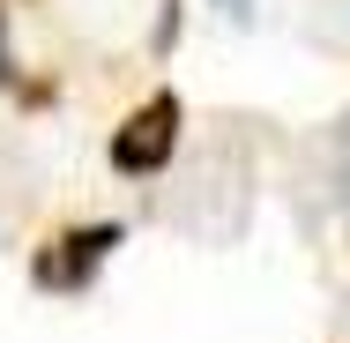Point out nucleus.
<instances>
[{
    "mask_svg": "<svg viewBox=\"0 0 350 343\" xmlns=\"http://www.w3.org/2000/svg\"><path fill=\"white\" fill-rule=\"evenodd\" d=\"M179 127H187V105H179V90H149L135 112L112 127V142H105L112 172H120V179H157V172L179 157Z\"/></svg>",
    "mask_w": 350,
    "mask_h": 343,
    "instance_id": "obj_1",
    "label": "nucleus"
},
{
    "mask_svg": "<svg viewBox=\"0 0 350 343\" xmlns=\"http://www.w3.org/2000/svg\"><path fill=\"white\" fill-rule=\"evenodd\" d=\"M112 246H127V224L97 216V224H60L38 254H30V283L38 291H90L97 269L112 262Z\"/></svg>",
    "mask_w": 350,
    "mask_h": 343,
    "instance_id": "obj_2",
    "label": "nucleus"
},
{
    "mask_svg": "<svg viewBox=\"0 0 350 343\" xmlns=\"http://www.w3.org/2000/svg\"><path fill=\"white\" fill-rule=\"evenodd\" d=\"M15 97H23V105H30V112H38V105H53V75H38V82H23V90H15Z\"/></svg>",
    "mask_w": 350,
    "mask_h": 343,
    "instance_id": "obj_3",
    "label": "nucleus"
},
{
    "mask_svg": "<svg viewBox=\"0 0 350 343\" xmlns=\"http://www.w3.org/2000/svg\"><path fill=\"white\" fill-rule=\"evenodd\" d=\"M172 30H179V0H164V15H157V53H172Z\"/></svg>",
    "mask_w": 350,
    "mask_h": 343,
    "instance_id": "obj_4",
    "label": "nucleus"
}]
</instances>
